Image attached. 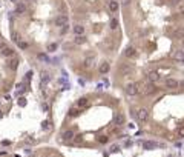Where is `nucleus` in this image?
<instances>
[{"instance_id":"obj_14","label":"nucleus","mask_w":184,"mask_h":157,"mask_svg":"<svg viewBox=\"0 0 184 157\" xmlns=\"http://www.w3.org/2000/svg\"><path fill=\"white\" fill-rule=\"evenodd\" d=\"M124 56L126 57H135L137 56V49L133 46H127L126 49H124Z\"/></svg>"},{"instance_id":"obj_35","label":"nucleus","mask_w":184,"mask_h":157,"mask_svg":"<svg viewBox=\"0 0 184 157\" xmlns=\"http://www.w3.org/2000/svg\"><path fill=\"white\" fill-rule=\"evenodd\" d=\"M19 105L20 106H25L26 105V100H25V99H19Z\"/></svg>"},{"instance_id":"obj_8","label":"nucleus","mask_w":184,"mask_h":157,"mask_svg":"<svg viewBox=\"0 0 184 157\" xmlns=\"http://www.w3.org/2000/svg\"><path fill=\"white\" fill-rule=\"evenodd\" d=\"M0 54H2L3 57H12V56L16 54V52H14V49H12V48H9V46H5V48H2V49H0Z\"/></svg>"},{"instance_id":"obj_28","label":"nucleus","mask_w":184,"mask_h":157,"mask_svg":"<svg viewBox=\"0 0 184 157\" xmlns=\"http://www.w3.org/2000/svg\"><path fill=\"white\" fill-rule=\"evenodd\" d=\"M57 48H58V45H57V43H51V45L48 46V51H51V52H52V51H55Z\"/></svg>"},{"instance_id":"obj_39","label":"nucleus","mask_w":184,"mask_h":157,"mask_svg":"<svg viewBox=\"0 0 184 157\" xmlns=\"http://www.w3.org/2000/svg\"><path fill=\"white\" fill-rule=\"evenodd\" d=\"M23 2H31V0H23Z\"/></svg>"},{"instance_id":"obj_10","label":"nucleus","mask_w":184,"mask_h":157,"mask_svg":"<svg viewBox=\"0 0 184 157\" xmlns=\"http://www.w3.org/2000/svg\"><path fill=\"white\" fill-rule=\"evenodd\" d=\"M172 57H173L175 62H184V51H183V49H178V51L173 52Z\"/></svg>"},{"instance_id":"obj_42","label":"nucleus","mask_w":184,"mask_h":157,"mask_svg":"<svg viewBox=\"0 0 184 157\" xmlns=\"http://www.w3.org/2000/svg\"><path fill=\"white\" fill-rule=\"evenodd\" d=\"M0 43H2V42H0Z\"/></svg>"},{"instance_id":"obj_5","label":"nucleus","mask_w":184,"mask_h":157,"mask_svg":"<svg viewBox=\"0 0 184 157\" xmlns=\"http://www.w3.org/2000/svg\"><path fill=\"white\" fill-rule=\"evenodd\" d=\"M137 117H138V120H140L141 123H146L147 119H149V113H147L146 108H141V109L137 113Z\"/></svg>"},{"instance_id":"obj_19","label":"nucleus","mask_w":184,"mask_h":157,"mask_svg":"<svg viewBox=\"0 0 184 157\" xmlns=\"http://www.w3.org/2000/svg\"><path fill=\"white\" fill-rule=\"evenodd\" d=\"M77 106L78 108H84V106H88V99L86 97H82L77 100Z\"/></svg>"},{"instance_id":"obj_29","label":"nucleus","mask_w":184,"mask_h":157,"mask_svg":"<svg viewBox=\"0 0 184 157\" xmlns=\"http://www.w3.org/2000/svg\"><path fill=\"white\" fill-rule=\"evenodd\" d=\"M69 31V25H65V26H61V29H60V34H66Z\"/></svg>"},{"instance_id":"obj_18","label":"nucleus","mask_w":184,"mask_h":157,"mask_svg":"<svg viewBox=\"0 0 184 157\" xmlns=\"http://www.w3.org/2000/svg\"><path fill=\"white\" fill-rule=\"evenodd\" d=\"M94 62H95V59H94V57L91 56V57H88V59L86 60H84V68H92V66H94Z\"/></svg>"},{"instance_id":"obj_2","label":"nucleus","mask_w":184,"mask_h":157,"mask_svg":"<svg viewBox=\"0 0 184 157\" xmlns=\"http://www.w3.org/2000/svg\"><path fill=\"white\" fill-rule=\"evenodd\" d=\"M155 91H156V86L152 82H146L144 86L140 88V92H143V94H154Z\"/></svg>"},{"instance_id":"obj_24","label":"nucleus","mask_w":184,"mask_h":157,"mask_svg":"<svg viewBox=\"0 0 184 157\" xmlns=\"http://www.w3.org/2000/svg\"><path fill=\"white\" fill-rule=\"evenodd\" d=\"M121 71H123V73H131L132 66L131 65H121Z\"/></svg>"},{"instance_id":"obj_22","label":"nucleus","mask_w":184,"mask_h":157,"mask_svg":"<svg viewBox=\"0 0 184 157\" xmlns=\"http://www.w3.org/2000/svg\"><path fill=\"white\" fill-rule=\"evenodd\" d=\"M118 28V20L115 19V17H112L111 19V29H117Z\"/></svg>"},{"instance_id":"obj_36","label":"nucleus","mask_w":184,"mask_h":157,"mask_svg":"<svg viewBox=\"0 0 184 157\" xmlns=\"http://www.w3.org/2000/svg\"><path fill=\"white\" fill-rule=\"evenodd\" d=\"M31 77H32V71H28V73H26V79L25 80H29Z\"/></svg>"},{"instance_id":"obj_20","label":"nucleus","mask_w":184,"mask_h":157,"mask_svg":"<svg viewBox=\"0 0 184 157\" xmlns=\"http://www.w3.org/2000/svg\"><path fill=\"white\" fill-rule=\"evenodd\" d=\"M40 75H42V83H48L49 80H51V75H49L46 71H43V73L40 74Z\"/></svg>"},{"instance_id":"obj_33","label":"nucleus","mask_w":184,"mask_h":157,"mask_svg":"<svg viewBox=\"0 0 184 157\" xmlns=\"http://www.w3.org/2000/svg\"><path fill=\"white\" fill-rule=\"evenodd\" d=\"M38 59H40V60H46V62L49 60V59H48V56H46V54H38Z\"/></svg>"},{"instance_id":"obj_3","label":"nucleus","mask_w":184,"mask_h":157,"mask_svg":"<svg viewBox=\"0 0 184 157\" xmlns=\"http://www.w3.org/2000/svg\"><path fill=\"white\" fill-rule=\"evenodd\" d=\"M68 22H69V17L68 16H65V14H61V16H58L55 17V20H54V23H55L57 26H65V25H68Z\"/></svg>"},{"instance_id":"obj_34","label":"nucleus","mask_w":184,"mask_h":157,"mask_svg":"<svg viewBox=\"0 0 184 157\" xmlns=\"http://www.w3.org/2000/svg\"><path fill=\"white\" fill-rule=\"evenodd\" d=\"M170 3L175 6H178V5H181V0H170Z\"/></svg>"},{"instance_id":"obj_37","label":"nucleus","mask_w":184,"mask_h":157,"mask_svg":"<svg viewBox=\"0 0 184 157\" xmlns=\"http://www.w3.org/2000/svg\"><path fill=\"white\" fill-rule=\"evenodd\" d=\"M178 134H179V137H184V128H179L178 129Z\"/></svg>"},{"instance_id":"obj_32","label":"nucleus","mask_w":184,"mask_h":157,"mask_svg":"<svg viewBox=\"0 0 184 157\" xmlns=\"http://www.w3.org/2000/svg\"><path fill=\"white\" fill-rule=\"evenodd\" d=\"M131 2H132V0H120V3H121V5H123V6H127L129 3H131Z\"/></svg>"},{"instance_id":"obj_27","label":"nucleus","mask_w":184,"mask_h":157,"mask_svg":"<svg viewBox=\"0 0 184 157\" xmlns=\"http://www.w3.org/2000/svg\"><path fill=\"white\" fill-rule=\"evenodd\" d=\"M107 140H109V137H107V136H101V137H98V142H100L101 145H104V143H107Z\"/></svg>"},{"instance_id":"obj_16","label":"nucleus","mask_w":184,"mask_h":157,"mask_svg":"<svg viewBox=\"0 0 184 157\" xmlns=\"http://www.w3.org/2000/svg\"><path fill=\"white\" fill-rule=\"evenodd\" d=\"M72 31H74L75 35H83V34H84V28H83L82 25H75Z\"/></svg>"},{"instance_id":"obj_26","label":"nucleus","mask_w":184,"mask_h":157,"mask_svg":"<svg viewBox=\"0 0 184 157\" xmlns=\"http://www.w3.org/2000/svg\"><path fill=\"white\" fill-rule=\"evenodd\" d=\"M120 151V146L118 145H111L109 148V152H112V154H115V152H118Z\"/></svg>"},{"instance_id":"obj_23","label":"nucleus","mask_w":184,"mask_h":157,"mask_svg":"<svg viewBox=\"0 0 184 157\" xmlns=\"http://www.w3.org/2000/svg\"><path fill=\"white\" fill-rule=\"evenodd\" d=\"M17 45H19V48H22V49H26V48L29 46L28 42H25V40H19V42H17Z\"/></svg>"},{"instance_id":"obj_31","label":"nucleus","mask_w":184,"mask_h":157,"mask_svg":"<svg viewBox=\"0 0 184 157\" xmlns=\"http://www.w3.org/2000/svg\"><path fill=\"white\" fill-rule=\"evenodd\" d=\"M78 113H80V111H77V109H71V111H69V116H71V117H75Z\"/></svg>"},{"instance_id":"obj_25","label":"nucleus","mask_w":184,"mask_h":157,"mask_svg":"<svg viewBox=\"0 0 184 157\" xmlns=\"http://www.w3.org/2000/svg\"><path fill=\"white\" fill-rule=\"evenodd\" d=\"M17 65H19V60H17V59H12V60L9 62V68H11V69H16Z\"/></svg>"},{"instance_id":"obj_4","label":"nucleus","mask_w":184,"mask_h":157,"mask_svg":"<svg viewBox=\"0 0 184 157\" xmlns=\"http://www.w3.org/2000/svg\"><path fill=\"white\" fill-rule=\"evenodd\" d=\"M164 145L163 143H158V142H152V140H147L143 143V148L144 150H155V148H163Z\"/></svg>"},{"instance_id":"obj_30","label":"nucleus","mask_w":184,"mask_h":157,"mask_svg":"<svg viewBox=\"0 0 184 157\" xmlns=\"http://www.w3.org/2000/svg\"><path fill=\"white\" fill-rule=\"evenodd\" d=\"M12 40H14V42L17 43V42H19V40H20V35L17 34V33H12Z\"/></svg>"},{"instance_id":"obj_13","label":"nucleus","mask_w":184,"mask_h":157,"mask_svg":"<svg viewBox=\"0 0 184 157\" xmlns=\"http://www.w3.org/2000/svg\"><path fill=\"white\" fill-rule=\"evenodd\" d=\"M114 122H115V125H117V126H121V125H124V122H126V119H124V116H123V114H115Z\"/></svg>"},{"instance_id":"obj_21","label":"nucleus","mask_w":184,"mask_h":157,"mask_svg":"<svg viewBox=\"0 0 184 157\" xmlns=\"http://www.w3.org/2000/svg\"><path fill=\"white\" fill-rule=\"evenodd\" d=\"M75 43L77 45H83L84 42H86V37H84V35H77V37H75V40H74Z\"/></svg>"},{"instance_id":"obj_7","label":"nucleus","mask_w":184,"mask_h":157,"mask_svg":"<svg viewBox=\"0 0 184 157\" xmlns=\"http://www.w3.org/2000/svg\"><path fill=\"white\" fill-rule=\"evenodd\" d=\"M147 79H149V82H156V80H160V74L156 73V71H154V69H150V71H147Z\"/></svg>"},{"instance_id":"obj_40","label":"nucleus","mask_w":184,"mask_h":157,"mask_svg":"<svg viewBox=\"0 0 184 157\" xmlns=\"http://www.w3.org/2000/svg\"><path fill=\"white\" fill-rule=\"evenodd\" d=\"M11 2H14V3H16V2H17V0H11Z\"/></svg>"},{"instance_id":"obj_6","label":"nucleus","mask_w":184,"mask_h":157,"mask_svg":"<svg viewBox=\"0 0 184 157\" xmlns=\"http://www.w3.org/2000/svg\"><path fill=\"white\" fill-rule=\"evenodd\" d=\"M74 137H75V133H74V129H68V131H65L63 134H61V140H65V142L74 140Z\"/></svg>"},{"instance_id":"obj_17","label":"nucleus","mask_w":184,"mask_h":157,"mask_svg":"<svg viewBox=\"0 0 184 157\" xmlns=\"http://www.w3.org/2000/svg\"><path fill=\"white\" fill-rule=\"evenodd\" d=\"M107 6H109V11H111V12H115L117 10H118V2H115V0H111Z\"/></svg>"},{"instance_id":"obj_12","label":"nucleus","mask_w":184,"mask_h":157,"mask_svg":"<svg viewBox=\"0 0 184 157\" xmlns=\"http://www.w3.org/2000/svg\"><path fill=\"white\" fill-rule=\"evenodd\" d=\"M172 37L173 39H178V40H184V29H181V28L175 29L173 33H172Z\"/></svg>"},{"instance_id":"obj_15","label":"nucleus","mask_w":184,"mask_h":157,"mask_svg":"<svg viewBox=\"0 0 184 157\" xmlns=\"http://www.w3.org/2000/svg\"><path fill=\"white\" fill-rule=\"evenodd\" d=\"M16 12L17 14H23V12H26V5L25 3H16Z\"/></svg>"},{"instance_id":"obj_11","label":"nucleus","mask_w":184,"mask_h":157,"mask_svg":"<svg viewBox=\"0 0 184 157\" xmlns=\"http://www.w3.org/2000/svg\"><path fill=\"white\" fill-rule=\"evenodd\" d=\"M111 69V65L107 63V62H103V63L98 66V71H100V74H107Z\"/></svg>"},{"instance_id":"obj_1","label":"nucleus","mask_w":184,"mask_h":157,"mask_svg":"<svg viewBox=\"0 0 184 157\" xmlns=\"http://www.w3.org/2000/svg\"><path fill=\"white\" fill-rule=\"evenodd\" d=\"M140 88H141L140 83H129L126 86L127 96H138V94H140Z\"/></svg>"},{"instance_id":"obj_41","label":"nucleus","mask_w":184,"mask_h":157,"mask_svg":"<svg viewBox=\"0 0 184 157\" xmlns=\"http://www.w3.org/2000/svg\"><path fill=\"white\" fill-rule=\"evenodd\" d=\"M0 117H2V111H0Z\"/></svg>"},{"instance_id":"obj_38","label":"nucleus","mask_w":184,"mask_h":157,"mask_svg":"<svg viewBox=\"0 0 184 157\" xmlns=\"http://www.w3.org/2000/svg\"><path fill=\"white\" fill-rule=\"evenodd\" d=\"M2 145H3V146H8V145H11V142H9V140H3Z\"/></svg>"},{"instance_id":"obj_9","label":"nucleus","mask_w":184,"mask_h":157,"mask_svg":"<svg viewBox=\"0 0 184 157\" xmlns=\"http://www.w3.org/2000/svg\"><path fill=\"white\" fill-rule=\"evenodd\" d=\"M166 86L169 89H177L179 86V83H178V80H175V79H167L166 80Z\"/></svg>"}]
</instances>
